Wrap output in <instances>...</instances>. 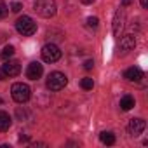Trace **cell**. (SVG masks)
Masks as SVG:
<instances>
[{
    "label": "cell",
    "mask_w": 148,
    "mask_h": 148,
    "mask_svg": "<svg viewBox=\"0 0 148 148\" xmlns=\"http://www.w3.org/2000/svg\"><path fill=\"white\" fill-rule=\"evenodd\" d=\"M33 11L42 18H52L56 14L58 7H56L54 0H37L35 5H33Z\"/></svg>",
    "instance_id": "cell-1"
},
{
    "label": "cell",
    "mask_w": 148,
    "mask_h": 148,
    "mask_svg": "<svg viewBox=\"0 0 148 148\" xmlns=\"http://www.w3.org/2000/svg\"><path fill=\"white\" fill-rule=\"evenodd\" d=\"M21 71V64L19 61H14V59H5V63L0 68V80H5V79H11V77H16L19 75Z\"/></svg>",
    "instance_id": "cell-2"
},
{
    "label": "cell",
    "mask_w": 148,
    "mask_h": 148,
    "mask_svg": "<svg viewBox=\"0 0 148 148\" xmlns=\"http://www.w3.org/2000/svg\"><path fill=\"white\" fill-rule=\"evenodd\" d=\"M11 92H12V99H14L16 103H26V101L30 99V96H32L30 87H28L26 84H23V82H16V84H12Z\"/></svg>",
    "instance_id": "cell-3"
},
{
    "label": "cell",
    "mask_w": 148,
    "mask_h": 148,
    "mask_svg": "<svg viewBox=\"0 0 148 148\" xmlns=\"http://www.w3.org/2000/svg\"><path fill=\"white\" fill-rule=\"evenodd\" d=\"M66 84H68V79L61 71H52L47 75V87L51 91H61V89H64Z\"/></svg>",
    "instance_id": "cell-4"
},
{
    "label": "cell",
    "mask_w": 148,
    "mask_h": 148,
    "mask_svg": "<svg viewBox=\"0 0 148 148\" xmlns=\"http://www.w3.org/2000/svg\"><path fill=\"white\" fill-rule=\"evenodd\" d=\"M16 30H18L21 35L30 37V35H33V33L37 32V23H35L30 16H23V18H19V19L16 21Z\"/></svg>",
    "instance_id": "cell-5"
},
{
    "label": "cell",
    "mask_w": 148,
    "mask_h": 148,
    "mask_svg": "<svg viewBox=\"0 0 148 148\" xmlns=\"http://www.w3.org/2000/svg\"><path fill=\"white\" fill-rule=\"evenodd\" d=\"M40 52H42V59H44L45 63H56V61L61 58V51H59V47L54 45V44H45Z\"/></svg>",
    "instance_id": "cell-6"
},
{
    "label": "cell",
    "mask_w": 148,
    "mask_h": 148,
    "mask_svg": "<svg viewBox=\"0 0 148 148\" xmlns=\"http://www.w3.org/2000/svg\"><path fill=\"white\" fill-rule=\"evenodd\" d=\"M42 73H44V66H42L38 61L30 63L28 68H26V77H28L30 80H38V79L42 77Z\"/></svg>",
    "instance_id": "cell-7"
},
{
    "label": "cell",
    "mask_w": 148,
    "mask_h": 148,
    "mask_svg": "<svg viewBox=\"0 0 148 148\" xmlns=\"http://www.w3.org/2000/svg\"><path fill=\"white\" fill-rule=\"evenodd\" d=\"M124 21H125V12L124 9L120 7L117 12H115V18H113V35L115 37H120V32L124 28Z\"/></svg>",
    "instance_id": "cell-8"
},
{
    "label": "cell",
    "mask_w": 148,
    "mask_h": 148,
    "mask_svg": "<svg viewBox=\"0 0 148 148\" xmlns=\"http://www.w3.org/2000/svg\"><path fill=\"white\" fill-rule=\"evenodd\" d=\"M136 47V37L134 35H125V37H122L120 38V54L124 56V54H127L129 51H132Z\"/></svg>",
    "instance_id": "cell-9"
},
{
    "label": "cell",
    "mask_w": 148,
    "mask_h": 148,
    "mask_svg": "<svg viewBox=\"0 0 148 148\" xmlns=\"http://www.w3.org/2000/svg\"><path fill=\"white\" fill-rule=\"evenodd\" d=\"M145 127H146V122L143 120V119H131V122H129V132H131V136H139L143 131H145Z\"/></svg>",
    "instance_id": "cell-10"
},
{
    "label": "cell",
    "mask_w": 148,
    "mask_h": 148,
    "mask_svg": "<svg viewBox=\"0 0 148 148\" xmlns=\"http://www.w3.org/2000/svg\"><path fill=\"white\" fill-rule=\"evenodd\" d=\"M124 77H125L127 80H131V82H139V80L143 79V71H141V70H139L138 66H132V68L125 70Z\"/></svg>",
    "instance_id": "cell-11"
},
{
    "label": "cell",
    "mask_w": 148,
    "mask_h": 148,
    "mask_svg": "<svg viewBox=\"0 0 148 148\" xmlns=\"http://www.w3.org/2000/svg\"><path fill=\"white\" fill-rule=\"evenodd\" d=\"M12 124V119L7 112H0V131H9Z\"/></svg>",
    "instance_id": "cell-12"
},
{
    "label": "cell",
    "mask_w": 148,
    "mask_h": 148,
    "mask_svg": "<svg viewBox=\"0 0 148 148\" xmlns=\"http://www.w3.org/2000/svg\"><path fill=\"white\" fill-rule=\"evenodd\" d=\"M134 105H136V101H134V98H132V96H129V94H125V96L120 99V108H122L124 112H127V110L134 108Z\"/></svg>",
    "instance_id": "cell-13"
},
{
    "label": "cell",
    "mask_w": 148,
    "mask_h": 148,
    "mask_svg": "<svg viewBox=\"0 0 148 148\" xmlns=\"http://www.w3.org/2000/svg\"><path fill=\"white\" fill-rule=\"evenodd\" d=\"M16 52V49L12 47V45H5L2 51H0V59H2V61H5V59H9L12 54Z\"/></svg>",
    "instance_id": "cell-14"
},
{
    "label": "cell",
    "mask_w": 148,
    "mask_h": 148,
    "mask_svg": "<svg viewBox=\"0 0 148 148\" xmlns=\"http://www.w3.org/2000/svg\"><path fill=\"white\" fill-rule=\"evenodd\" d=\"M99 138H101V141H103L105 145H113V143H115V134H113V132H101Z\"/></svg>",
    "instance_id": "cell-15"
},
{
    "label": "cell",
    "mask_w": 148,
    "mask_h": 148,
    "mask_svg": "<svg viewBox=\"0 0 148 148\" xmlns=\"http://www.w3.org/2000/svg\"><path fill=\"white\" fill-rule=\"evenodd\" d=\"M80 86H82V89L91 91V89L94 87V80H92V79H89V77H86V79H82V80H80Z\"/></svg>",
    "instance_id": "cell-16"
},
{
    "label": "cell",
    "mask_w": 148,
    "mask_h": 148,
    "mask_svg": "<svg viewBox=\"0 0 148 148\" xmlns=\"http://www.w3.org/2000/svg\"><path fill=\"white\" fill-rule=\"evenodd\" d=\"M7 5H5V2H4V0H0V19H2V18H5L7 16Z\"/></svg>",
    "instance_id": "cell-17"
},
{
    "label": "cell",
    "mask_w": 148,
    "mask_h": 148,
    "mask_svg": "<svg viewBox=\"0 0 148 148\" xmlns=\"http://www.w3.org/2000/svg\"><path fill=\"white\" fill-rule=\"evenodd\" d=\"M87 25H89L91 28H96V26L99 25V19H98L96 16H91V18H87Z\"/></svg>",
    "instance_id": "cell-18"
},
{
    "label": "cell",
    "mask_w": 148,
    "mask_h": 148,
    "mask_svg": "<svg viewBox=\"0 0 148 148\" xmlns=\"http://www.w3.org/2000/svg\"><path fill=\"white\" fill-rule=\"evenodd\" d=\"M21 9H23V5H21L19 2H14V4H11V11H12V12H19Z\"/></svg>",
    "instance_id": "cell-19"
},
{
    "label": "cell",
    "mask_w": 148,
    "mask_h": 148,
    "mask_svg": "<svg viewBox=\"0 0 148 148\" xmlns=\"http://www.w3.org/2000/svg\"><path fill=\"white\" fill-rule=\"evenodd\" d=\"M92 68H94V61L92 59H87L84 63V70H92Z\"/></svg>",
    "instance_id": "cell-20"
},
{
    "label": "cell",
    "mask_w": 148,
    "mask_h": 148,
    "mask_svg": "<svg viewBox=\"0 0 148 148\" xmlns=\"http://www.w3.org/2000/svg\"><path fill=\"white\" fill-rule=\"evenodd\" d=\"M28 139H30L28 136H19V141H21V143H23V141H28Z\"/></svg>",
    "instance_id": "cell-21"
},
{
    "label": "cell",
    "mask_w": 148,
    "mask_h": 148,
    "mask_svg": "<svg viewBox=\"0 0 148 148\" xmlns=\"http://www.w3.org/2000/svg\"><path fill=\"white\" fill-rule=\"evenodd\" d=\"M141 5L146 9V7H148V0H141Z\"/></svg>",
    "instance_id": "cell-22"
},
{
    "label": "cell",
    "mask_w": 148,
    "mask_h": 148,
    "mask_svg": "<svg viewBox=\"0 0 148 148\" xmlns=\"http://www.w3.org/2000/svg\"><path fill=\"white\" fill-rule=\"evenodd\" d=\"M94 0H82V4H86V5H89V4H92Z\"/></svg>",
    "instance_id": "cell-23"
},
{
    "label": "cell",
    "mask_w": 148,
    "mask_h": 148,
    "mask_svg": "<svg viewBox=\"0 0 148 148\" xmlns=\"http://www.w3.org/2000/svg\"><path fill=\"white\" fill-rule=\"evenodd\" d=\"M122 4H124V5H129V4H131V0H122Z\"/></svg>",
    "instance_id": "cell-24"
},
{
    "label": "cell",
    "mask_w": 148,
    "mask_h": 148,
    "mask_svg": "<svg viewBox=\"0 0 148 148\" xmlns=\"http://www.w3.org/2000/svg\"><path fill=\"white\" fill-rule=\"evenodd\" d=\"M2 103H4V99H2V98H0V105H2Z\"/></svg>",
    "instance_id": "cell-25"
}]
</instances>
